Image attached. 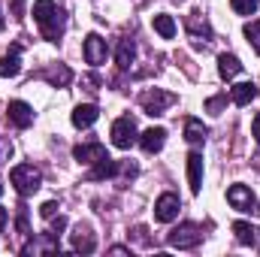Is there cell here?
Masks as SVG:
<instances>
[{
  "instance_id": "1",
  "label": "cell",
  "mask_w": 260,
  "mask_h": 257,
  "mask_svg": "<svg viewBox=\"0 0 260 257\" xmlns=\"http://www.w3.org/2000/svg\"><path fill=\"white\" fill-rule=\"evenodd\" d=\"M34 18H37V24L43 27V37L49 40V43H58L61 37H64V9L55 3V0H37L34 3Z\"/></svg>"
},
{
  "instance_id": "2",
  "label": "cell",
  "mask_w": 260,
  "mask_h": 257,
  "mask_svg": "<svg viewBox=\"0 0 260 257\" xmlns=\"http://www.w3.org/2000/svg\"><path fill=\"white\" fill-rule=\"evenodd\" d=\"M9 179H12L15 191L21 194V197L37 194V191H40V185H43V176H40V170H37L34 164H18V167L9 173Z\"/></svg>"
},
{
  "instance_id": "3",
  "label": "cell",
  "mask_w": 260,
  "mask_h": 257,
  "mask_svg": "<svg viewBox=\"0 0 260 257\" xmlns=\"http://www.w3.org/2000/svg\"><path fill=\"white\" fill-rule=\"evenodd\" d=\"M139 103H142L145 115H164V112L176 103V94L160 91V88H151V91H145V94L139 97Z\"/></svg>"
},
{
  "instance_id": "4",
  "label": "cell",
  "mask_w": 260,
  "mask_h": 257,
  "mask_svg": "<svg viewBox=\"0 0 260 257\" xmlns=\"http://www.w3.org/2000/svg\"><path fill=\"white\" fill-rule=\"evenodd\" d=\"M167 242L173 245V248H197L200 242H203V230L197 227V224H179L170 236H167Z\"/></svg>"
},
{
  "instance_id": "5",
  "label": "cell",
  "mask_w": 260,
  "mask_h": 257,
  "mask_svg": "<svg viewBox=\"0 0 260 257\" xmlns=\"http://www.w3.org/2000/svg\"><path fill=\"white\" fill-rule=\"evenodd\" d=\"M227 203H230L236 212H260L257 197L248 191L245 185H230V188H227Z\"/></svg>"
},
{
  "instance_id": "6",
  "label": "cell",
  "mask_w": 260,
  "mask_h": 257,
  "mask_svg": "<svg viewBox=\"0 0 260 257\" xmlns=\"http://www.w3.org/2000/svg\"><path fill=\"white\" fill-rule=\"evenodd\" d=\"M179 209H182V200L176 194H160L157 203H154V218L160 224H170V221L179 218Z\"/></svg>"
},
{
  "instance_id": "7",
  "label": "cell",
  "mask_w": 260,
  "mask_h": 257,
  "mask_svg": "<svg viewBox=\"0 0 260 257\" xmlns=\"http://www.w3.org/2000/svg\"><path fill=\"white\" fill-rule=\"evenodd\" d=\"M136 142V121L124 115V118H118L115 124H112V145H118V148H130Z\"/></svg>"
},
{
  "instance_id": "8",
  "label": "cell",
  "mask_w": 260,
  "mask_h": 257,
  "mask_svg": "<svg viewBox=\"0 0 260 257\" xmlns=\"http://www.w3.org/2000/svg\"><path fill=\"white\" fill-rule=\"evenodd\" d=\"M85 61L91 67H100L106 61V40H103V37L88 34V40H85Z\"/></svg>"
},
{
  "instance_id": "9",
  "label": "cell",
  "mask_w": 260,
  "mask_h": 257,
  "mask_svg": "<svg viewBox=\"0 0 260 257\" xmlns=\"http://www.w3.org/2000/svg\"><path fill=\"white\" fill-rule=\"evenodd\" d=\"M73 157L79 164H97L106 157V145L103 142H85V145H76L73 148Z\"/></svg>"
},
{
  "instance_id": "10",
  "label": "cell",
  "mask_w": 260,
  "mask_h": 257,
  "mask_svg": "<svg viewBox=\"0 0 260 257\" xmlns=\"http://www.w3.org/2000/svg\"><path fill=\"white\" fill-rule=\"evenodd\" d=\"M21 73V46L15 43L3 58H0V79H12Z\"/></svg>"
},
{
  "instance_id": "11",
  "label": "cell",
  "mask_w": 260,
  "mask_h": 257,
  "mask_svg": "<svg viewBox=\"0 0 260 257\" xmlns=\"http://www.w3.org/2000/svg\"><path fill=\"white\" fill-rule=\"evenodd\" d=\"M6 112H9V121H12L15 127H30V124H34V109H30L27 103H21V100H12Z\"/></svg>"
},
{
  "instance_id": "12",
  "label": "cell",
  "mask_w": 260,
  "mask_h": 257,
  "mask_svg": "<svg viewBox=\"0 0 260 257\" xmlns=\"http://www.w3.org/2000/svg\"><path fill=\"white\" fill-rule=\"evenodd\" d=\"M164 142H167V130L164 127H148L142 136H139V145H142V151H148V154L160 151Z\"/></svg>"
},
{
  "instance_id": "13",
  "label": "cell",
  "mask_w": 260,
  "mask_h": 257,
  "mask_svg": "<svg viewBox=\"0 0 260 257\" xmlns=\"http://www.w3.org/2000/svg\"><path fill=\"white\" fill-rule=\"evenodd\" d=\"M97 118H100V109H97L94 103H82V106L73 109V124H76V127H91Z\"/></svg>"
},
{
  "instance_id": "14",
  "label": "cell",
  "mask_w": 260,
  "mask_h": 257,
  "mask_svg": "<svg viewBox=\"0 0 260 257\" xmlns=\"http://www.w3.org/2000/svg\"><path fill=\"white\" fill-rule=\"evenodd\" d=\"M257 94H260V91H257V85H254V82H239V85H233V88H230V97H233V103H236V106H248Z\"/></svg>"
},
{
  "instance_id": "15",
  "label": "cell",
  "mask_w": 260,
  "mask_h": 257,
  "mask_svg": "<svg viewBox=\"0 0 260 257\" xmlns=\"http://www.w3.org/2000/svg\"><path fill=\"white\" fill-rule=\"evenodd\" d=\"M55 254V251H61V245H58V239L55 236H49V233H43V239H34V242H27L24 245V254Z\"/></svg>"
},
{
  "instance_id": "16",
  "label": "cell",
  "mask_w": 260,
  "mask_h": 257,
  "mask_svg": "<svg viewBox=\"0 0 260 257\" xmlns=\"http://www.w3.org/2000/svg\"><path fill=\"white\" fill-rule=\"evenodd\" d=\"M188 179H191V191L200 194L203 188V154H188Z\"/></svg>"
},
{
  "instance_id": "17",
  "label": "cell",
  "mask_w": 260,
  "mask_h": 257,
  "mask_svg": "<svg viewBox=\"0 0 260 257\" xmlns=\"http://www.w3.org/2000/svg\"><path fill=\"white\" fill-rule=\"evenodd\" d=\"M115 173H118V164H115V160L106 154L103 160H97V167L88 173V179H91V182H103V179H112Z\"/></svg>"
},
{
  "instance_id": "18",
  "label": "cell",
  "mask_w": 260,
  "mask_h": 257,
  "mask_svg": "<svg viewBox=\"0 0 260 257\" xmlns=\"http://www.w3.org/2000/svg\"><path fill=\"white\" fill-rule=\"evenodd\" d=\"M115 61H118V67H121V70H130V64L136 61V43H133L130 37H124V40L118 43V52H115Z\"/></svg>"
},
{
  "instance_id": "19",
  "label": "cell",
  "mask_w": 260,
  "mask_h": 257,
  "mask_svg": "<svg viewBox=\"0 0 260 257\" xmlns=\"http://www.w3.org/2000/svg\"><path fill=\"white\" fill-rule=\"evenodd\" d=\"M233 233H236V242H239V245H251V248L257 245V230H254L248 221H236V224H233Z\"/></svg>"
},
{
  "instance_id": "20",
  "label": "cell",
  "mask_w": 260,
  "mask_h": 257,
  "mask_svg": "<svg viewBox=\"0 0 260 257\" xmlns=\"http://www.w3.org/2000/svg\"><path fill=\"white\" fill-rule=\"evenodd\" d=\"M218 73H221V79H233V76H239V73H242V64H239V58L224 52V55L218 58Z\"/></svg>"
},
{
  "instance_id": "21",
  "label": "cell",
  "mask_w": 260,
  "mask_h": 257,
  "mask_svg": "<svg viewBox=\"0 0 260 257\" xmlns=\"http://www.w3.org/2000/svg\"><path fill=\"white\" fill-rule=\"evenodd\" d=\"M206 136H209L206 124H200L197 118H188V121H185V139H188L191 145H203V142H206Z\"/></svg>"
},
{
  "instance_id": "22",
  "label": "cell",
  "mask_w": 260,
  "mask_h": 257,
  "mask_svg": "<svg viewBox=\"0 0 260 257\" xmlns=\"http://www.w3.org/2000/svg\"><path fill=\"white\" fill-rule=\"evenodd\" d=\"M94 248H97V239H94V236H91L88 230H82V227H79V230L73 233V251H82V254H91Z\"/></svg>"
},
{
  "instance_id": "23",
  "label": "cell",
  "mask_w": 260,
  "mask_h": 257,
  "mask_svg": "<svg viewBox=\"0 0 260 257\" xmlns=\"http://www.w3.org/2000/svg\"><path fill=\"white\" fill-rule=\"evenodd\" d=\"M55 88H67L70 85V79H73V73H70V67H64V64H58V67H49L46 73H43Z\"/></svg>"
},
{
  "instance_id": "24",
  "label": "cell",
  "mask_w": 260,
  "mask_h": 257,
  "mask_svg": "<svg viewBox=\"0 0 260 257\" xmlns=\"http://www.w3.org/2000/svg\"><path fill=\"white\" fill-rule=\"evenodd\" d=\"M154 30H157L164 40H173V37H176V21H173V15L157 12V15H154Z\"/></svg>"
},
{
  "instance_id": "25",
  "label": "cell",
  "mask_w": 260,
  "mask_h": 257,
  "mask_svg": "<svg viewBox=\"0 0 260 257\" xmlns=\"http://www.w3.org/2000/svg\"><path fill=\"white\" fill-rule=\"evenodd\" d=\"M230 6H233V12H239V15H254L260 6V0H230Z\"/></svg>"
},
{
  "instance_id": "26",
  "label": "cell",
  "mask_w": 260,
  "mask_h": 257,
  "mask_svg": "<svg viewBox=\"0 0 260 257\" xmlns=\"http://www.w3.org/2000/svg\"><path fill=\"white\" fill-rule=\"evenodd\" d=\"M245 37H248V43L254 46V52L260 55V21H248V24H245Z\"/></svg>"
},
{
  "instance_id": "27",
  "label": "cell",
  "mask_w": 260,
  "mask_h": 257,
  "mask_svg": "<svg viewBox=\"0 0 260 257\" xmlns=\"http://www.w3.org/2000/svg\"><path fill=\"white\" fill-rule=\"evenodd\" d=\"M224 103H227V97H224V94H218V97H212V100H206V109H209L212 115H221V109H224Z\"/></svg>"
},
{
  "instance_id": "28",
  "label": "cell",
  "mask_w": 260,
  "mask_h": 257,
  "mask_svg": "<svg viewBox=\"0 0 260 257\" xmlns=\"http://www.w3.org/2000/svg\"><path fill=\"white\" fill-rule=\"evenodd\" d=\"M9 157H12V142H9L6 136H0V167H3Z\"/></svg>"
},
{
  "instance_id": "29",
  "label": "cell",
  "mask_w": 260,
  "mask_h": 257,
  "mask_svg": "<svg viewBox=\"0 0 260 257\" xmlns=\"http://www.w3.org/2000/svg\"><path fill=\"white\" fill-rule=\"evenodd\" d=\"M67 230V218L61 215L58 221H52V227H49V236H55V239H61V233Z\"/></svg>"
},
{
  "instance_id": "30",
  "label": "cell",
  "mask_w": 260,
  "mask_h": 257,
  "mask_svg": "<svg viewBox=\"0 0 260 257\" xmlns=\"http://www.w3.org/2000/svg\"><path fill=\"white\" fill-rule=\"evenodd\" d=\"M55 212H58V203H55V200H49V203L40 206V215H43V218H55Z\"/></svg>"
},
{
  "instance_id": "31",
  "label": "cell",
  "mask_w": 260,
  "mask_h": 257,
  "mask_svg": "<svg viewBox=\"0 0 260 257\" xmlns=\"http://www.w3.org/2000/svg\"><path fill=\"white\" fill-rule=\"evenodd\" d=\"M9 6H12L15 18H24V0H9Z\"/></svg>"
},
{
  "instance_id": "32",
  "label": "cell",
  "mask_w": 260,
  "mask_h": 257,
  "mask_svg": "<svg viewBox=\"0 0 260 257\" xmlns=\"http://www.w3.org/2000/svg\"><path fill=\"white\" fill-rule=\"evenodd\" d=\"M251 130H254V139L260 142V112H257V118H254V124H251Z\"/></svg>"
},
{
  "instance_id": "33",
  "label": "cell",
  "mask_w": 260,
  "mask_h": 257,
  "mask_svg": "<svg viewBox=\"0 0 260 257\" xmlns=\"http://www.w3.org/2000/svg\"><path fill=\"white\" fill-rule=\"evenodd\" d=\"M6 218H9V212H6V209H3V206H0V230H3V227H6Z\"/></svg>"
},
{
  "instance_id": "34",
  "label": "cell",
  "mask_w": 260,
  "mask_h": 257,
  "mask_svg": "<svg viewBox=\"0 0 260 257\" xmlns=\"http://www.w3.org/2000/svg\"><path fill=\"white\" fill-rule=\"evenodd\" d=\"M112 254H130V248H124V245H115V248H109Z\"/></svg>"
},
{
  "instance_id": "35",
  "label": "cell",
  "mask_w": 260,
  "mask_h": 257,
  "mask_svg": "<svg viewBox=\"0 0 260 257\" xmlns=\"http://www.w3.org/2000/svg\"><path fill=\"white\" fill-rule=\"evenodd\" d=\"M3 24H6V21H3V15H0V30H3Z\"/></svg>"
},
{
  "instance_id": "36",
  "label": "cell",
  "mask_w": 260,
  "mask_h": 257,
  "mask_svg": "<svg viewBox=\"0 0 260 257\" xmlns=\"http://www.w3.org/2000/svg\"><path fill=\"white\" fill-rule=\"evenodd\" d=\"M0 194H3V185H0Z\"/></svg>"
}]
</instances>
